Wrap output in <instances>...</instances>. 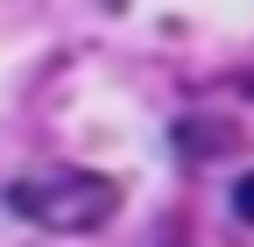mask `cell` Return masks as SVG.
<instances>
[{
	"mask_svg": "<svg viewBox=\"0 0 254 247\" xmlns=\"http://www.w3.org/2000/svg\"><path fill=\"white\" fill-rule=\"evenodd\" d=\"M7 205L21 212L28 226H57V233H92L113 219L120 184L99 170H43V177H14Z\"/></svg>",
	"mask_w": 254,
	"mask_h": 247,
	"instance_id": "cell-1",
	"label": "cell"
},
{
	"mask_svg": "<svg viewBox=\"0 0 254 247\" xmlns=\"http://www.w3.org/2000/svg\"><path fill=\"white\" fill-rule=\"evenodd\" d=\"M233 212H240V226H254V170L233 184Z\"/></svg>",
	"mask_w": 254,
	"mask_h": 247,
	"instance_id": "cell-2",
	"label": "cell"
}]
</instances>
